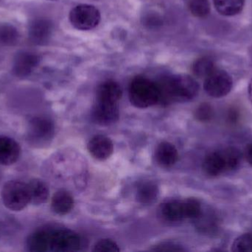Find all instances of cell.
<instances>
[{
    "mask_svg": "<svg viewBox=\"0 0 252 252\" xmlns=\"http://www.w3.org/2000/svg\"><path fill=\"white\" fill-rule=\"evenodd\" d=\"M118 104L97 102L93 109V120L100 125H110L119 118Z\"/></svg>",
    "mask_w": 252,
    "mask_h": 252,
    "instance_id": "9",
    "label": "cell"
},
{
    "mask_svg": "<svg viewBox=\"0 0 252 252\" xmlns=\"http://www.w3.org/2000/svg\"><path fill=\"white\" fill-rule=\"evenodd\" d=\"M158 195V186L154 182L145 181L140 183L137 188L136 198L142 204L148 205L157 200Z\"/></svg>",
    "mask_w": 252,
    "mask_h": 252,
    "instance_id": "19",
    "label": "cell"
},
{
    "mask_svg": "<svg viewBox=\"0 0 252 252\" xmlns=\"http://www.w3.org/2000/svg\"><path fill=\"white\" fill-rule=\"evenodd\" d=\"M154 251L158 252H180L184 251L183 249L181 248L179 246L173 244H163L157 246V248L154 249Z\"/></svg>",
    "mask_w": 252,
    "mask_h": 252,
    "instance_id": "27",
    "label": "cell"
},
{
    "mask_svg": "<svg viewBox=\"0 0 252 252\" xmlns=\"http://www.w3.org/2000/svg\"><path fill=\"white\" fill-rule=\"evenodd\" d=\"M249 94H250V100H251L252 104V79L251 82H250V87H249Z\"/></svg>",
    "mask_w": 252,
    "mask_h": 252,
    "instance_id": "29",
    "label": "cell"
},
{
    "mask_svg": "<svg viewBox=\"0 0 252 252\" xmlns=\"http://www.w3.org/2000/svg\"><path fill=\"white\" fill-rule=\"evenodd\" d=\"M189 7L192 14L198 18L205 17L210 11L209 0H191Z\"/></svg>",
    "mask_w": 252,
    "mask_h": 252,
    "instance_id": "23",
    "label": "cell"
},
{
    "mask_svg": "<svg viewBox=\"0 0 252 252\" xmlns=\"http://www.w3.org/2000/svg\"><path fill=\"white\" fill-rule=\"evenodd\" d=\"M19 37V32L13 25H4L0 26V44L13 45L17 42Z\"/></svg>",
    "mask_w": 252,
    "mask_h": 252,
    "instance_id": "22",
    "label": "cell"
},
{
    "mask_svg": "<svg viewBox=\"0 0 252 252\" xmlns=\"http://www.w3.org/2000/svg\"><path fill=\"white\" fill-rule=\"evenodd\" d=\"M90 153L98 160H106L111 156L114 150L113 143L106 136H94L88 144Z\"/></svg>",
    "mask_w": 252,
    "mask_h": 252,
    "instance_id": "12",
    "label": "cell"
},
{
    "mask_svg": "<svg viewBox=\"0 0 252 252\" xmlns=\"http://www.w3.org/2000/svg\"><path fill=\"white\" fill-rule=\"evenodd\" d=\"M39 56L30 52H21L15 57L13 71L18 77H25L32 72L39 63Z\"/></svg>",
    "mask_w": 252,
    "mask_h": 252,
    "instance_id": "10",
    "label": "cell"
},
{
    "mask_svg": "<svg viewBox=\"0 0 252 252\" xmlns=\"http://www.w3.org/2000/svg\"><path fill=\"white\" fill-rule=\"evenodd\" d=\"M159 92L158 103L187 102L193 99L199 91V85L192 77L185 74L170 75L157 83Z\"/></svg>",
    "mask_w": 252,
    "mask_h": 252,
    "instance_id": "2",
    "label": "cell"
},
{
    "mask_svg": "<svg viewBox=\"0 0 252 252\" xmlns=\"http://www.w3.org/2000/svg\"><path fill=\"white\" fill-rule=\"evenodd\" d=\"M100 10L92 4H78L69 13L71 24L80 31H89L96 28L100 23Z\"/></svg>",
    "mask_w": 252,
    "mask_h": 252,
    "instance_id": "6",
    "label": "cell"
},
{
    "mask_svg": "<svg viewBox=\"0 0 252 252\" xmlns=\"http://www.w3.org/2000/svg\"><path fill=\"white\" fill-rule=\"evenodd\" d=\"M161 216L167 221L179 222L187 219L184 201H170L164 203L161 208Z\"/></svg>",
    "mask_w": 252,
    "mask_h": 252,
    "instance_id": "15",
    "label": "cell"
},
{
    "mask_svg": "<svg viewBox=\"0 0 252 252\" xmlns=\"http://www.w3.org/2000/svg\"><path fill=\"white\" fill-rule=\"evenodd\" d=\"M1 198L9 210L20 211L31 202L28 184L19 180L7 182L1 191Z\"/></svg>",
    "mask_w": 252,
    "mask_h": 252,
    "instance_id": "5",
    "label": "cell"
},
{
    "mask_svg": "<svg viewBox=\"0 0 252 252\" xmlns=\"http://www.w3.org/2000/svg\"><path fill=\"white\" fill-rule=\"evenodd\" d=\"M31 202L35 205L44 204L48 199L49 189L47 184L39 179H33L28 183Z\"/></svg>",
    "mask_w": 252,
    "mask_h": 252,
    "instance_id": "18",
    "label": "cell"
},
{
    "mask_svg": "<svg viewBox=\"0 0 252 252\" xmlns=\"http://www.w3.org/2000/svg\"><path fill=\"white\" fill-rule=\"evenodd\" d=\"M28 244L32 252H69L78 250L81 240L77 234L67 229H44L32 234Z\"/></svg>",
    "mask_w": 252,
    "mask_h": 252,
    "instance_id": "1",
    "label": "cell"
},
{
    "mask_svg": "<svg viewBox=\"0 0 252 252\" xmlns=\"http://www.w3.org/2000/svg\"><path fill=\"white\" fill-rule=\"evenodd\" d=\"M213 116V108L209 104H202L195 111V117L198 121L207 122Z\"/></svg>",
    "mask_w": 252,
    "mask_h": 252,
    "instance_id": "25",
    "label": "cell"
},
{
    "mask_svg": "<svg viewBox=\"0 0 252 252\" xmlns=\"http://www.w3.org/2000/svg\"><path fill=\"white\" fill-rule=\"evenodd\" d=\"M216 69L214 62L209 57L200 58L192 66L194 74L200 78H207Z\"/></svg>",
    "mask_w": 252,
    "mask_h": 252,
    "instance_id": "21",
    "label": "cell"
},
{
    "mask_svg": "<svg viewBox=\"0 0 252 252\" xmlns=\"http://www.w3.org/2000/svg\"><path fill=\"white\" fill-rule=\"evenodd\" d=\"M232 252H252V232L238 237L232 244Z\"/></svg>",
    "mask_w": 252,
    "mask_h": 252,
    "instance_id": "24",
    "label": "cell"
},
{
    "mask_svg": "<svg viewBox=\"0 0 252 252\" xmlns=\"http://www.w3.org/2000/svg\"><path fill=\"white\" fill-rule=\"evenodd\" d=\"M20 155L19 144L7 137H0V164L11 165L14 164Z\"/></svg>",
    "mask_w": 252,
    "mask_h": 252,
    "instance_id": "13",
    "label": "cell"
},
{
    "mask_svg": "<svg viewBox=\"0 0 252 252\" xmlns=\"http://www.w3.org/2000/svg\"><path fill=\"white\" fill-rule=\"evenodd\" d=\"M155 155L157 162L165 167L174 165L179 158L177 149L169 142L160 144L156 149Z\"/></svg>",
    "mask_w": 252,
    "mask_h": 252,
    "instance_id": "16",
    "label": "cell"
},
{
    "mask_svg": "<svg viewBox=\"0 0 252 252\" xmlns=\"http://www.w3.org/2000/svg\"><path fill=\"white\" fill-rule=\"evenodd\" d=\"M73 205V198L66 191H59L53 195L52 199V209L56 214L60 216L67 214L72 210Z\"/></svg>",
    "mask_w": 252,
    "mask_h": 252,
    "instance_id": "17",
    "label": "cell"
},
{
    "mask_svg": "<svg viewBox=\"0 0 252 252\" xmlns=\"http://www.w3.org/2000/svg\"><path fill=\"white\" fill-rule=\"evenodd\" d=\"M243 155L233 146L223 148L208 154L203 162V170L211 177L237 170L241 165Z\"/></svg>",
    "mask_w": 252,
    "mask_h": 252,
    "instance_id": "3",
    "label": "cell"
},
{
    "mask_svg": "<svg viewBox=\"0 0 252 252\" xmlns=\"http://www.w3.org/2000/svg\"><path fill=\"white\" fill-rule=\"evenodd\" d=\"M93 251L95 252H120L118 244L111 240H101L94 246Z\"/></svg>",
    "mask_w": 252,
    "mask_h": 252,
    "instance_id": "26",
    "label": "cell"
},
{
    "mask_svg": "<svg viewBox=\"0 0 252 252\" xmlns=\"http://www.w3.org/2000/svg\"><path fill=\"white\" fill-rule=\"evenodd\" d=\"M50 1H54V0H50Z\"/></svg>",
    "mask_w": 252,
    "mask_h": 252,
    "instance_id": "30",
    "label": "cell"
},
{
    "mask_svg": "<svg viewBox=\"0 0 252 252\" xmlns=\"http://www.w3.org/2000/svg\"><path fill=\"white\" fill-rule=\"evenodd\" d=\"M233 86L232 76L223 70H215L205 78L204 87L206 93L213 98H221L230 93Z\"/></svg>",
    "mask_w": 252,
    "mask_h": 252,
    "instance_id": "7",
    "label": "cell"
},
{
    "mask_svg": "<svg viewBox=\"0 0 252 252\" xmlns=\"http://www.w3.org/2000/svg\"><path fill=\"white\" fill-rule=\"evenodd\" d=\"M121 97H122V89L116 81H112V80L104 81L97 88V102L118 104Z\"/></svg>",
    "mask_w": 252,
    "mask_h": 252,
    "instance_id": "14",
    "label": "cell"
},
{
    "mask_svg": "<svg viewBox=\"0 0 252 252\" xmlns=\"http://www.w3.org/2000/svg\"><path fill=\"white\" fill-rule=\"evenodd\" d=\"M244 156L247 162L252 167V143L249 144L246 148Z\"/></svg>",
    "mask_w": 252,
    "mask_h": 252,
    "instance_id": "28",
    "label": "cell"
},
{
    "mask_svg": "<svg viewBox=\"0 0 252 252\" xmlns=\"http://www.w3.org/2000/svg\"><path fill=\"white\" fill-rule=\"evenodd\" d=\"M53 31L50 21L38 19L33 21L29 28V36L31 41L36 44H44L48 41Z\"/></svg>",
    "mask_w": 252,
    "mask_h": 252,
    "instance_id": "11",
    "label": "cell"
},
{
    "mask_svg": "<svg viewBox=\"0 0 252 252\" xmlns=\"http://www.w3.org/2000/svg\"><path fill=\"white\" fill-rule=\"evenodd\" d=\"M216 10L223 16H231L242 11L245 0H213Z\"/></svg>",
    "mask_w": 252,
    "mask_h": 252,
    "instance_id": "20",
    "label": "cell"
},
{
    "mask_svg": "<svg viewBox=\"0 0 252 252\" xmlns=\"http://www.w3.org/2000/svg\"><path fill=\"white\" fill-rule=\"evenodd\" d=\"M54 133V125L48 118L35 117L29 122L28 138L34 144H40L50 140Z\"/></svg>",
    "mask_w": 252,
    "mask_h": 252,
    "instance_id": "8",
    "label": "cell"
},
{
    "mask_svg": "<svg viewBox=\"0 0 252 252\" xmlns=\"http://www.w3.org/2000/svg\"><path fill=\"white\" fill-rule=\"evenodd\" d=\"M129 99L138 108H149L158 103L159 92L157 83L145 77H136L129 87Z\"/></svg>",
    "mask_w": 252,
    "mask_h": 252,
    "instance_id": "4",
    "label": "cell"
}]
</instances>
